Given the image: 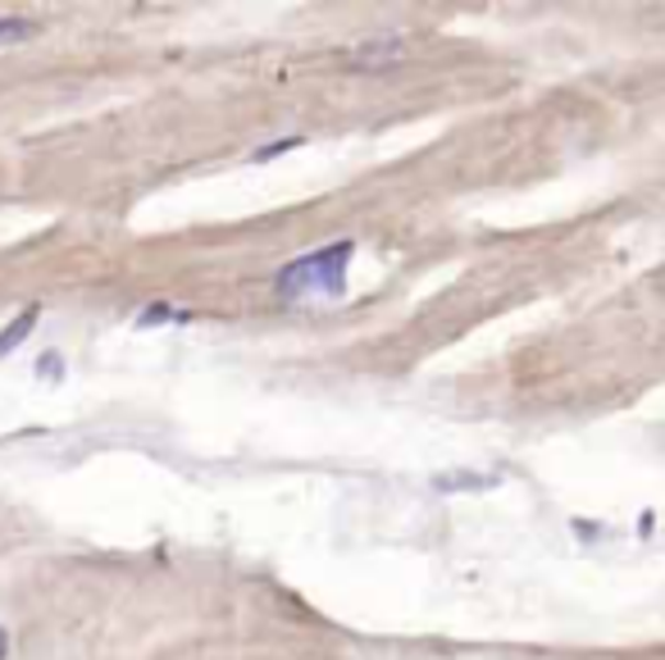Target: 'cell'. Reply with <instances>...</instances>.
<instances>
[{
    "mask_svg": "<svg viewBox=\"0 0 665 660\" xmlns=\"http://www.w3.org/2000/svg\"><path fill=\"white\" fill-rule=\"evenodd\" d=\"M356 247L332 242L311 255L288 260L274 274V296L279 301H306V296H342L347 292V269H351Z\"/></svg>",
    "mask_w": 665,
    "mask_h": 660,
    "instance_id": "cell-1",
    "label": "cell"
},
{
    "mask_svg": "<svg viewBox=\"0 0 665 660\" xmlns=\"http://www.w3.org/2000/svg\"><path fill=\"white\" fill-rule=\"evenodd\" d=\"M406 59V42L402 37H383V42H365L356 55H351V65L356 69H383V65H402Z\"/></svg>",
    "mask_w": 665,
    "mask_h": 660,
    "instance_id": "cell-2",
    "label": "cell"
},
{
    "mask_svg": "<svg viewBox=\"0 0 665 660\" xmlns=\"http://www.w3.org/2000/svg\"><path fill=\"white\" fill-rule=\"evenodd\" d=\"M37 319H42V306H23L5 328H0V355H10V351H19L27 338H33V328H37Z\"/></svg>",
    "mask_w": 665,
    "mask_h": 660,
    "instance_id": "cell-3",
    "label": "cell"
},
{
    "mask_svg": "<svg viewBox=\"0 0 665 660\" xmlns=\"http://www.w3.org/2000/svg\"><path fill=\"white\" fill-rule=\"evenodd\" d=\"M37 33V23L33 19H14V14H0V46H10V42H23V37H33Z\"/></svg>",
    "mask_w": 665,
    "mask_h": 660,
    "instance_id": "cell-4",
    "label": "cell"
},
{
    "mask_svg": "<svg viewBox=\"0 0 665 660\" xmlns=\"http://www.w3.org/2000/svg\"><path fill=\"white\" fill-rule=\"evenodd\" d=\"M169 319H192L188 310H173L169 301H156V306H146L137 315V328H156V323H169Z\"/></svg>",
    "mask_w": 665,
    "mask_h": 660,
    "instance_id": "cell-5",
    "label": "cell"
},
{
    "mask_svg": "<svg viewBox=\"0 0 665 660\" xmlns=\"http://www.w3.org/2000/svg\"><path fill=\"white\" fill-rule=\"evenodd\" d=\"M296 146H301V137H283V141H274V146H260L256 160H274V156H283V151H296Z\"/></svg>",
    "mask_w": 665,
    "mask_h": 660,
    "instance_id": "cell-6",
    "label": "cell"
},
{
    "mask_svg": "<svg viewBox=\"0 0 665 660\" xmlns=\"http://www.w3.org/2000/svg\"><path fill=\"white\" fill-rule=\"evenodd\" d=\"M5 656H10V634L0 628V660H5Z\"/></svg>",
    "mask_w": 665,
    "mask_h": 660,
    "instance_id": "cell-7",
    "label": "cell"
}]
</instances>
